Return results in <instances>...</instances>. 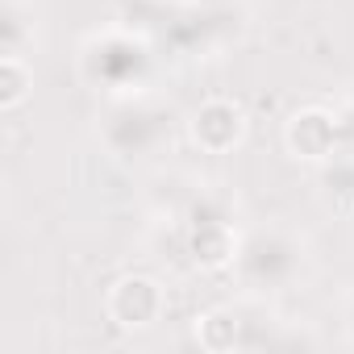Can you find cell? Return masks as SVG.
Returning <instances> with one entry per match:
<instances>
[{"mask_svg": "<svg viewBox=\"0 0 354 354\" xmlns=\"http://www.w3.org/2000/svg\"><path fill=\"white\" fill-rule=\"evenodd\" d=\"M0 75H5V88H0V104L13 109V104L26 96V71H21V63L9 55V59H5V67H0Z\"/></svg>", "mask_w": 354, "mask_h": 354, "instance_id": "1", "label": "cell"}]
</instances>
